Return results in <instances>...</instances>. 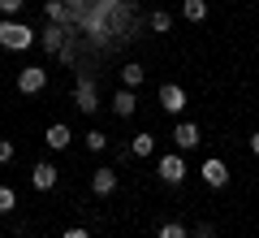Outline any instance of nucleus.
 Returning <instances> with one entry per match:
<instances>
[{"label":"nucleus","instance_id":"obj_1","mask_svg":"<svg viewBox=\"0 0 259 238\" xmlns=\"http://www.w3.org/2000/svg\"><path fill=\"white\" fill-rule=\"evenodd\" d=\"M35 44V30L30 26H22V22H0V48H9V52H22V48H30Z\"/></svg>","mask_w":259,"mask_h":238},{"label":"nucleus","instance_id":"obj_2","mask_svg":"<svg viewBox=\"0 0 259 238\" xmlns=\"http://www.w3.org/2000/svg\"><path fill=\"white\" fill-rule=\"evenodd\" d=\"M48 87V70L44 65H26V70H18V91L22 95H39Z\"/></svg>","mask_w":259,"mask_h":238},{"label":"nucleus","instance_id":"obj_3","mask_svg":"<svg viewBox=\"0 0 259 238\" xmlns=\"http://www.w3.org/2000/svg\"><path fill=\"white\" fill-rule=\"evenodd\" d=\"M74 109L78 113H95L100 109V91H95V83L87 78V74L78 78V87H74Z\"/></svg>","mask_w":259,"mask_h":238},{"label":"nucleus","instance_id":"obj_4","mask_svg":"<svg viewBox=\"0 0 259 238\" xmlns=\"http://www.w3.org/2000/svg\"><path fill=\"white\" fill-rule=\"evenodd\" d=\"M156 174L164 178L168 186H177V182H182V178H186V160H182V156H177V152H164V156H160V169H156Z\"/></svg>","mask_w":259,"mask_h":238},{"label":"nucleus","instance_id":"obj_5","mask_svg":"<svg viewBox=\"0 0 259 238\" xmlns=\"http://www.w3.org/2000/svg\"><path fill=\"white\" fill-rule=\"evenodd\" d=\"M56 178L61 174H56V165H48V160H39V165L30 169V186H35V191H52Z\"/></svg>","mask_w":259,"mask_h":238},{"label":"nucleus","instance_id":"obj_6","mask_svg":"<svg viewBox=\"0 0 259 238\" xmlns=\"http://www.w3.org/2000/svg\"><path fill=\"white\" fill-rule=\"evenodd\" d=\"M199 178H203L207 186H225V182H229V169H225V160H216V156H212V160H203Z\"/></svg>","mask_w":259,"mask_h":238},{"label":"nucleus","instance_id":"obj_7","mask_svg":"<svg viewBox=\"0 0 259 238\" xmlns=\"http://www.w3.org/2000/svg\"><path fill=\"white\" fill-rule=\"evenodd\" d=\"M160 104H164V113H182L186 109V91L177 83H164L160 87Z\"/></svg>","mask_w":259,"mask_h":238},{"label":"nucleus","instance_id":"obj_8","mask_svg":"<svg viewBox=\"0 0 259 238\" xmlns=\"http://www.w3.org/2000/svg\"><path fill=\"white\" fill-rule=\"evenodd\" d=\"M112 113H117V117H134V113H139V95L130 91V87H121V91L112 95Z\"/></svg>","mask_w":259,"mask_h":238},{"label":"nucleus","instance_id":"obj_9","mask_svg":"<svg viewBox=\"0 0 259 238\" xmlns=\"http://www.w3.org/2000/svg\"><path fill=\"white\" fill-rule=\"evenodd\" d=\"M91 191L100 195V199H108V195L117 191V169H95V178H91Z\"/></svg>","mask_w":259,"mask_h":238},{"label":"nucleus","instance_id":"obj_10","mask_svg":"<svg viewBox=\"0 0 259 238\" xmlns=\"http://www.w3.org/2000/svg\"><path fill=\"white\" fill-rule=\"evenodd\" d=\"M173 143L182 147V152L199 147V126H194V121H177V130H173Z\"/></svg>","mask_w":259,"mask_h":238},{"label":"nucleus","instance_id":"obj_11","mask_svg":"<svg viewBox=\"0 0 259 238\" xmlns=\"http://www.w3.org/2000/svg\"><path fill=\"white\" fill-rule=\"evenodd\" d=\"M44 143L52 147V152H65V147L74 143V134H69V126H65V121H56V126H48V134H44Z\"/></svg>","mask_w":259,"mask_h":238},{"label":"nucleus","instance_id":"obj_12","mask_svg":"<svg viewBox=\"0 0 259 238\" xmlns=\"http://www.w3.org/2000/svg\"><path fill=\"white\" fill-rule=\"evenodd\" d=\"M39 44H44V52H52V56H61V48H65V30L56 26V22H52V26H48L44 35H39Z\"/></svg>","mask_w":259,"mask_h":238},{"label":"nucleus","instance_id":"obj_13","mask_svg":"<svg viewBox=\"0 0 259 238\" xmlns=\"http://www.w3.org/2000/svg\"><path fill=\"white\" fill-rule=\"evenodd\" d=\"M143 78H147V70H143V65H139V61H130V65H125V70H121V83H125V87H130V91H134V87H139V83H143Z\"/></svg>","mask_w":259,"mask_h":238},{"label":"nucleus","instance_id":"obj_14","mask_svg":"<svg viewBox=\"0 0 259 238\" xmlns=\"http://www.w3.org/2000/svg\"><path fill=\"white\" fill-rule=\"evenodd\" d=\"M182 18L186 22H203L207 18V0H186V5H182Z\"/></svg>","mask_w":259,"mask_h":238},{"label":"nucleus","instance_id":"obj_15","mask_svg":"<svg viewBox=\"0 0 259 238\" xmlns=\"http://www.w3.org/2000/svg\"><path fill=\"white\" fill-rule=\"evenodd\" d=\"M130 152H134V156H151V152H156V134H134V139H130Z\"/></svg>","mask_w":259,"mask_h":238},{"label":"nucleus","instance_id":"obj_16","mask_svg":"<svg viewBox=\"0 0 259 238\" xmlns=\"http://www.w3.org/2000/svg\"><path fill=\"white\" fill-rule=\"evenodd\" d=\"M147 26L156 30V35H168V26H173V13H168V9H156V13L147 18Z\"/></svg>","mask_w":259,"mask_h":238},{"label":"nucleus","instance_id":"obj_17","mask_svg":"<svg viewBox=\"0 0 259 238\" xmlns=\"http://www.w3.org/2000/svg\"><path fill=\"white\" fill-rule=\"evenodd\" d=\"M44 13H48V22H56V26H61V22L69 18V9H65L61 0H48V5H44Z\"/></svg>","mask_w":259,"mask_h":238},{"label":"nucleus","instance_id":"obj_18","mask_svg":"<svg viewBox=\"0 0 259 238\" xmlns=\"http://www.w3.org/2000/svg\"><path fill=\"white\" fill-rule=\"evenodd\" d=\"M82 143L91 147V152H104V147H108V134H104V130H87V134H82Z\"/></svg>","mask_w":259,"mask_h":238},{"label":"nucleus","instance_id":"obj_19","mask_svg":"<svg viewBox=\"0 0 259 238\" xmlns=\"http://www.w3.org/2000/svg\"><path fill=\"white\" fill-rule=\"evenodd\" d=\"M160 238H186V225L182 221H164L160 225Z\"/></svg>","mask_w":259,"mask_h":238},{"label":"nucleus","instance_id":"obj_20","mask_svg":"<svg viewBox=\"0 0 259 238\" xmlns=\"http://www.w3.org/2000/svg\"><path fill=\"white\" fill-rule=\"evenodd\" d=\"M13 208H18V195L9 186H0V212H13Z\"/></svg>","mask_w":259,"mask_h":238},{"label":"nucleus","instance_id":"obj_21","mask_svg":"<svg viewBox=\"0 0 259 238\" xmlns=\"http://www.w3.org/2000/svg\"><path fill=\"white\" fill-rule=\"evenodd\" d=\"M22 5H26V0H0V13H5V18H13Z\"/></svg>","mask_w":259,"mask_h":238},{"label":"nucleus","instance_id":"obj_22","mask_svg":"<svg viewBox=\"0 0 259 238\" xmlns=\"http://www.w3.org/2000/svg\"><path fill=\"white\" fill-rule=\"evenodd\" d=\"M9 160H13V143H9V139H0V165H9Z\"/></svg>","mask_w":259,"mask_h":238},{"label":"nucleus","instance_id":"obj_23","mask_svg":"<svg viewBox=\"0 0 259 238\" xmlns=\"http://www.w3.org/2000/svg\"><path fill=\"white\" fill-rule=\"evenodd\" d=\"M61 238H91V229H82V225H69Z\"/></svg>","mask_w":259,"mask_h":238},{"label":"nucleus","instance_id":"obj_24","mask_svg":"<svg viewBox=\"0 0 259 238\" xmlns=\"http://www.w3.org/2000/svg\"><path fill=\"white\" fill-rule=\"evenodd\" d=\"M194 238H216V229H212V225H207V221H203V225L194 229Z\"/></svg>","mask_w":259,"mask_h":238},{"label":"nucleus","instance_id":"obj_25","mask_svg":"<svg viewBox=\"0 0 259 238\" xmlns=\"http://www.w3.org/2000/svg\"><path fill=\"white\" fill-rule=\"evenodd\" d=\"M250 152L259 156V130H255V134H250Z\"/></svg>","mask_w":259,"mask_h":238},{"label":"nucleus","instance_id":"obj_26","mask_svg":"<svg viewBox=\"0 0 259 238\" xmlns=\"http://www.w3.org/2000/svg\"><path fill=\"white\" fill-rule=\"evenodd\" d=\"M74 5H82V0H74Z\"/></svg>","mask_w":259,"mask_h":238},{"label":"nucleus","instance_id":"obj_27","mask_svg":"<svg viewBox=\"0 0 259 238\" xmlns=\"http://www.w3.org/2000/svg\"><path fill=\"white\" fill-rule=\"evenodd\" d=\"M255 44H259V39H255Z\"/></svg>","mask_w":259,"mask_h":238}]
</instances>
